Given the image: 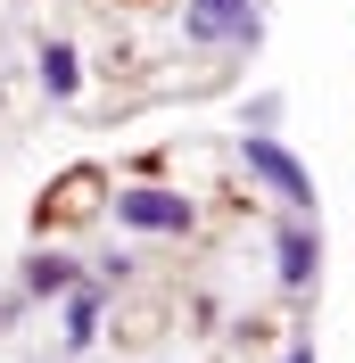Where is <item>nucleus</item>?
<instances>
[{"instance_id": "6", "label": "nucleus", "mask_w": 355, "mask_h": 363, "mask_svg": "<svg viewBox=\"0 0 355 363\" xmlns=\"http://www.w3.org/2000/svg\"><path fill=\"white\" fill-rule=\"evenodd\" d=\"M91 190H99V174H67L58 190L42 199V223L58 215V223H75V215H91Z\"/></svg>"}, {"instance_id": "3", "label": "nucleus", "mask_w": 355, "mask_h": 363, "mask_svg": "<svg viewBox=\"0 0 355 363\" xmlns=\"http://www.w3.org/2000/svg\"><path fill=\"white\" fill-rule=\"evenodd\" d=\"M116 223H133V231H165V240H182V231L199 223V206L182 199V190H116Z\"/></svg>"}, {"instance_id": "9", "label": "nucleus", "mask_w": 355, "mask_h": 363, "mask_svg": "<svg viewBox=\"0 0 355 363\" xmlns=\"http://www.w3.org/2000/svg\"><path fill=\"white\" fill-rule=\"evenodd\" d=\"M281 363H314V339H297V347H289V355Z\"/></svg>"}, {"instance_id": "2", "label": "nucleus", "mask_w": 355, "mask_h": 363, "mask_svg": "<svg viewBox=\"0 0 355 363\" xmlns=\"http://www.w3.org/2000/svg\"><path fill=\"white\" fill-rule=\"evenodd\" d=\"M182 42H256V0H182Z\"/></svg>"}, {"instance_id": "8", "label": "nucleus", "mask_w": 355, "mask_h": 363, "mask_svg": "<svg viewBox=\"0 0 355 363\" xmlns=\"http://www.w3.org/2000/svg\"><path fill=\"white\" fill-rule=\"evenodd\" d=\"M91 339H99V289L75 281L67 289V347H91Z\"/></svg>"}, {"instance_id": "1", "label": "nucleus", "mask_w": 355, "mask_h": 363, "mask_svg": "<svg viewBox=\"0 0 355 363\" xmlns=\"http://www.w3.org/2000/svg\"><path fill=\"white\" fill-rule=\"evenodd\" d=\"M240 157H248V174L265 182V190L289 206V215H306V206H314V174H306L297 157H289V149H281L273 133H240Z\"/></svg>"}, {"instance_id": "7", "label": "nucleus", "mask_w": 355, "mask_h": 363, "mask_svg": "<svg viewBox=\"0 0 355 363\" xmlns=\"http://www.w3.org/2000/svg\"><path fill=\"white\" fill-rule=\"evenodd\" d=\"M42 83H50V99H75V83H83L75 42H42Z\"/></svg>"}, {"instance_id": "4", "label": "nucleus", "mask_w": 355, "mask_h": 363, "mask_svg": "<svg viewBox=\"0 0 355 363\" xmlns=\"http://www.w3.org/2000/svg\"><path fill=\"white\" fill-rule=\"evenodd\" d=\"M273 264H281V289H289V297H306V289H314V272H322V240L306 231V215H289V223H281Z\"/></svg>"}, {"instance_id": "5", "label": "nucleus", "mask_w": 355, "mask_h": 363, "mask_svg": "<svg viewBox=\"0 0 355 363\" xmlns=\"http://www.w3.org/2000/svg\"><path fill=\"white\" fill-rule=\"evenodd\" d=\"M83 272H75V256H58V248H42V256H25V289L33 297H67Z\"/></svg>"}]
</instances>
